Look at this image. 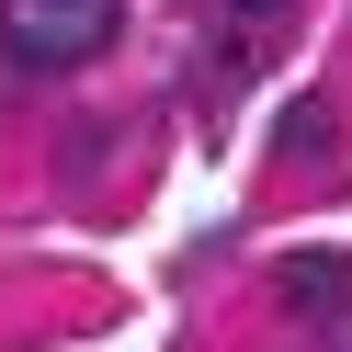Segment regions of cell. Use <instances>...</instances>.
<instances>
[{"label":"cell","mask_w":352,"mask_h":352,"mask_svg":"<svg viewBox=\"0 0 352 352\" xmlns=\"http://www.w3.org/2000/svg\"><path fill=\"white\" fill-rule=\"evenodd\" d=\"M114 23H125V0H0L12 69H91L114 46Z\"/></svg>","instance_id":"cell-1"},{"label":"cell","mask_w":352,"mask_h":352,"mask_svg":"<svg viewBox=\"0 0 352 352\" xmlns=\"http://www.w3.org/2000/svg\"><path fill=\"white\" fill-rule=\"evenodd\" d=\"M273 296L296 307V318H341L352 307V250H284L273 261Z\"/></svg>","instance_id":"cell-2"},{"label":"cell","mask_w":352,"mask_h":352,"mask_svg":"<svg viewBox=\"0 0 352 352\" xmlns=\"http://www.w3.org/2000/svg\"><path fill=\"white\" fill-rule=\"evenodd\" d=\"M341 137V125H329V102H296V114H284V148H329Z\"/></svg>","instance_id":"cell-3"},{"label":"cell","mask_w":352,"mask_h":352,"mask_svg":"<svg viewBox=\"0 0 352 352\" xmlns=\"http://www.w3.org/2000/svg\"><path fill=\"white\" fill-rule=\"evenodd\" d=\"M239 12H284V0H239Z\"/></svg>","instance_id":"cell-4"}]
</instances>
